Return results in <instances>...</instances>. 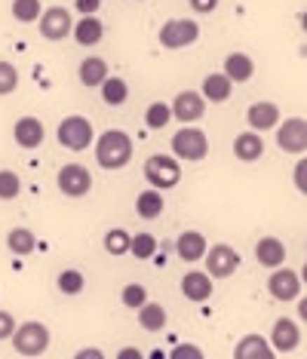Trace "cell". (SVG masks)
<instances>
[{
    "label": "cell",
    "mask_w": 307,
    "mask_h": 359,
    "mask_svg": "<svg viewBox=\"0 0 307 359\" xmlns=\"http://www.w3.org/2000/svg\"><path fill=\"white\" fill-rule=\"evenodd\" d=\"M59 191L64 194V197L77 200V197H86V194L93 191V175L86 166H80V163H68V166L59 169Z\"/></svg>",
    "instance_id": "obj_7"
},
{
    "label": "cell",
    "mask_w": 307,
    "mask_h": 359,
    "mask_svg": "<svg viewBox=\"0 0 307 359\" xmlns=\"http://www.w3.org/2000/svg\"><path fill=\"white\" fill-rule=\"evenodd\" d=\"M264 154V138L258 133H240L233 138V157L243 163H255Z\"/></svg>",
    "instance_id": "obj_21"
},
{
    "label": "cell",
    "mask_w": 307,
    "mask_h": 359,
    "mask_svg": "<svg viewBox=\"0 0 307 359\" xmlns=\"http://www.w3.org/2000/svg\"><path fill=\"white\" fill-rule=\"evenodd\" d=\"M268 292L277 301H295L301 295V276L295 271H289V267H277L268 280Z\"/></svg>",
    "instance_id": "obj_12"
},
{
    "label": "cell",
    "mask_w": 307,
    "mask_h": 359,
    "mask_svg": "<svg viewBox=\"0 0 307 359\" xmlns=\"http://www.w3.org/2000/svg\"><path fill=\"white\" fill-rule=\"evenodd\" d=\"M215 6H218V0H191V10L193 13H215Z\"/></svg>",
    "instance_id": "obj_41"
},
{
    "label": "cell",
    "mask_w": 307,
    "mask_h": 359,
    "mask_svg": "<svg viewBox=\"0 0 307 359\" xmlns=\"http://www.w3.org/2000/svg\"><path fill=\"white\" fill-rule=\"evenodd\" d=\"M298 276H301V285H307V264L301 267V273H298Z\"/></svg>",
    "instance_id": "obj_46"
},
{
    "label": "cell",
    "mask_w": 307,
    "mask_h": 359,
    "mask_svg": "<svg viewBox=\"0 0 307 359\" xmlns=\"http://www.w3.org/2000/svg\"><path fill=\"white\" fill-rule=\"evenodd\" d=\"M233 359H277V350L271 347V341L264 334H246L233 347Z\"/></svg>",
    "instance_id": "obj_16"
},
{
    "label": "cell",
    "mask_w": 307,
    "mask_h": 359,
    "mask_svg": "<svg viewBox=\"0 0 307 359\" xmlns=\"http://www.w3.org/2000/svg\"><path fill=\"white\" fill-rule=\"evenodd\" d=\"M197 40H200V25L191 19H169L160 28V43L166 50H184V46L197 43Z\"/></svg>",
    "instance_id": "obj_6"
},
{
    "label": "cell",
    "mask_w": 307,
    "mask_h": 359,
    "mask_svg": "<svg viewBox=\"0 0 307 359\" xmlns=\"http://www.w3.org/2000/svg\"><path fill=\"white\" fill-rule=\"evenodd\" d=\"M292 182H295V187H298V191H301V194H304V197H307V157H301V160H298V163H295V172H292Z\"/></svg>",
    "instance_id": "obj_38"
},
{
    "label": "cell",
    "mask_w": 307,
    "mask_h": 359,
    "mask_svg": "<svg viewBox=\"0 0 307 359\" xmlns=\"http://www.w3.org/2000/svg\"><path fill=\"white\" fill-rule=\"evenodd\" d=\"M172 154L182 160H191V163H200L206 160L209 154V138L203 129H193V126H184L172 135Z\"/></svg>",
    "instance_id": "obj_4"
},
{
    "label": "cell",
    "mask_w": 307,
    "mask_h": 359,
    "mask_svg": "<svg viewBox=\"0 0 307 359\" xmlns=\"http://www.w3.org/2000/svg\"><path fill=\"white\" fill-rule=\"evenodd\" d=\"M83 289H86V280L80 271H62L59 273V292H64V295H80Z\"/></svg>",
    "instance_id": "obj_34"
},
{
    "label": "cell",
    "mask_w": 307,
    "mask_h": 359,
    "mask_svg": "<svg viewBox=\"0 0 307 359\" xmlns=\"http://www.w3.org/2000/svg\"><path fill=\"white\" fill-rule=\"evenodd\" d=\"M132 160V138L120 129H108L95 138V163L108 172H117V169L129 166Z\"/></svg>",
    "instance_id": "obj_1"
},
{
    "label": "cell",
    "mask_w": 307,
    "mask_h": 359,
    "mask_svg": "<svg viewBox=\"0 0 307 359\" xmlns=\"http://www.w3.org/2000/svg\"><path fill=\"white\" fill-rule=\"evenodd\" d=\"M74 31V19L64 6H50L43 15H40V34L46 40H64Z\"/></svg>",
    "instance_id": "obj_11"
},
{
    "label": "cell",
    "mask_w": 307,
    "mask_h": 359,
    "mask_svg": "<svg viewBox=\"0 0 307 359\" xmlns=\"http://www.w3.org/2000/svg\"><path fill=\"white\" fill-rule=\"evenodd\" d=\"M15 332V320L13 313H6V310H0V341H10Z\"/></svg>",
    "instance_id": "obj_39"
},
{
    "label": "cell",
    "mask_w": 307,
    "mask_h": 359,
    "mask_svg": "<svg viewBox=\"0 0 307 359\" xmlns=\"http://www.w3.org/2000/svg\"><path fill=\"white\" fill-rule=\"evenodd\" d=\"M169 359H206V356L197 344H179L172 353H169Z\"/></svg>",
    "instance_id": "obj_37"
},
{
    "label": "cell",
    "mask_w": 307,
    "mask_h": 359,
    "mask_svg": "<svg viewBox=\"0 0 307 359\" xmlns=\"http://www.w3.org/2000/svg\"><path fill=\"white\" fill-rule=\"evenodd\" d=\"M74 40L80 46H95L99 40L104 37V25H102V19L99 15H83L80 22H74Z\"/></svg>",
    "instance_id": "obj_23"
},
{
    "label": "cell",
    "mask_w": 307,
    "mask_h": 359,
    "mask_svg": "<svg viewBox=\"0 0 307 359\" xmlns=\"http://www.w3.org/2000/svg\"><path fill=\"white\" fill-rule=\"evenodd\" d=\"M255 258L261 267L277 271V267H282V261H286V246H282V240H277V236H261L255 246Z\"/></svg>",
    "instance_id": "obj_18"
},
{
    "label": "cell",
    "mask_w": 307,
    "mask_h": 359,
    "mask_svg": "<svg viewBox=\"0 0 307 359\" xmlns=\"http://www.w3.org/2000/svg\"><path fill=\"white\" fill-rule=\"evenodd\" d=\"M246 120L255 133H268V129L280 126V108L273 102H255L252 108L246 111Z\"/></svg>",
    "instance_id": "obj_17"
},
{
    "label": "cell",
    "mask_w": 307,
    "mask_h": 359,
    "mask_svg": "<svg viewBox=\"0 0 307 359\" xmlns=\"http://www.w3.org/2000/svg\"><path fill=\"white\" fill-rule=\"evenodd\" d=\"M203 258H206V273L212 276V280H224V276H231L240 267L237 249L228 246V243H215L212 249H206Z\"/></svg>",
    "instance_id": "obj_9"
},
{
    "label": "cell",
    "mask_w": 307,
    "mask_h": 359,
    "mask_svg": "<svg viewBox=\"0 0 307 359\" xmlns=\"http://www.w3.org/2000/svg\"><path fill=\"white\" fill-rule=\"evenodd\" d=\"M298 344H301V329H298V323H292L289 316H280L271 329V347L277 350V353H292Z\"/></svg>",
    "instance_id": "obj_13"
},
{
    "label": "cell",
    "mask_w": 307,
    "mask_h": 359,
    "mask_svg": "<svg viewBox=\"0 0 307 359\" xmlns=\"http://www.w3.org/2000/svg\"><path fill=\"white\" fill-rule=\"evenodd\" d=\"M224 77L231 80V83H249V80L255 77V62L249 59L246 53H231L228 59H224Z\"/></svg>",
    "instance_id": "obj_19"
},
{
    "label": "cell",
    "mask_w": 307,
    "mask_h": 359,
    "mask_svg": "<svg viewBox=\"0 0 307 359\" xmlns=\"http://www.w3.org/2000/svg\"><path fill=\"white\" fill-rule=\"evenodd\" d=\"M102 99H104V104H111V108H120V104H126V99H129L126 80L108 77V80L102 83Z\"/></svg>",
    "instance_id": "obj_28"
},
{
    "label": "cell",
    "mask_w": 307,
    "mask_h": 359,
    "mask_svg": "<svg viewBox=\"0 0 307 359\" xmlns=\"http://www.w3.org/2000/svg\"><path fill=\"white\" fill-rule=\"evenodd\" d=\"M22 194V178L13 169H0V200H15Z\"/></svg>",
    "instance_id": "obj_33"
},
{
    "label": "cell",
    "mask_w": 307,
    "mask_h": 359,
    "mask_svg": "<svg viewBox=\"0 0 307 359\" xmlns=\"http://www.w3.org/2000/svg\"><path fill=\"white\" fill-rule=\"evenodd\" d=\"M77 77H80V83H83V86H102L104 80L111 77L108 62L99 59V55H90V59H83V62H80Z\"/></svg>",
    "instance_id": "obj_22"
},
{
    "label": "cell",
    "mask_w": 307,
    "mask_h": 359,
    "mask_svg": "<svg viewBox=\"0 0 307 359\" xmlns=\"http://www.w3.org/2000/svg\"><path fill=\"white\" fill-rule=\"evenodd\" d=\"M15 86H19V71H15V65L0 59V95H10Z\"/></svg>",
    "instance_id": "obj_35"
},
{
    "label": "cell",
    "mask_w": 307,
    "mask_h": 359,
    "mask_svg": "<svg viewBox=\"0 0 307 359\" xmlns=\"http://www.w3.org/2000/svg\"><path fill=\"white\" fill-rule=\"evenodd\" d=\"M117 359H144V356H142L139 347H123V350L117 353Z\"/></svg>",
    "instance_id": "obj_43"
},
{
    "label": "cell",
    "mask_w": 307,
    "mask_h": 359,
    "mask_svg": "<svg viewBox=\"0 0 307 359\" xmlns=\"http://www.w3.org/2000/svg\"><path fill=\"white\" fill-rule=\"evenodd\" d=\"M169 108H172L175 120H182L184 126H191V123H197V120L206 114V99L200 93H193V89H184V93L175 95Z\"/></svg>",
    "instance_id": "obj_10"
},
{
    "label": "cell",
    "mask_w": 307,
    "mask_h": 359,
    "mask_svg": "<svg viewBox=\"0 0 307 359\" xmlns=\"http://www.w3.org/2000/svg\"><path fill=\"white\" fill-rule=\"evenodd\" d=\"M13 135H15V144H19V148L34 151V148L43 144L46 129H43V123H40L37 117H19L15 120V126H13Z\"/></svg>",
    "instance_id": "obj_14"
},
{
    "label": "cell",
    "mask_w": 307,
    "mask_h": 359,
    "mask_svg": "<svg viewBox=\"0 0 307 359\" xmlns=\"http://www.w3.org/2000/svg\"><path fill=\"white\" fill-rule=\"evenodd\" d=\"M6 246H10L13 255H31L37 246V240L28 227H13V231L6 233Z\"/></svg>",
    "instance_id": "obj_27"
},
{
    "label": "cell",
    "mask_w": 307,
    "mask_h": 359,
    "mask_svg": "<svg viewBox=\"0 0 307 359\" xmlns=\"http://www.w3.org/2000/svg\"><path fill=\"white\" fill-rule=\"evenodd\" d=\"M206 249H209V243H206V236L200 233V231H184L179 240H175V252H179V258L182 261H200L206 255Z\"/></svg>",
    "instance_id": "obj_20"
},
{
    "label": "cell",
    "mask_w": 307,
    "mask_h": 359,
    "mask_svg": "<svg viewBox=\"0 0 307 359\" xmlns=\"http://www.w3.org/2000/svg\"><path fill=\"white\" fill-rule=\"evenodd\" d=\"M172 120V108L166 102H154L144 111V126L148 129H166V123Z\"/></svg>",
    "instance_id": "obj_30"
},
{
    "label": "cell",
    "mask_w": 307,
    "mask_h": 359,
    "mask_svg": "<svg viewBox=\"0 0 307 359\" xmlns=\"http://www.w3.org/2000/svg\"><path fill=\"white\" fill-rule=\"evenodd\" d=\"M99 6H102V0H74V10L80 15H95L99 13Z\"/></svg>",
    "instance_id": "obj_40"
},
{
    "label": "cell",
    "mask_w": 307,
    "mask_h": 359,
    "mask_svg": "<svg viewBox=\"0 0 307 359\" xmlns=\"http://www.w3.org/2000/svg\"><path fill=\"white\" fill-rule=\"evenodd\" d=\"M212 276H209L206 271H191L182 276V295L193 301V304H200V301H209L212 298Z\"/></svg>",
    "instance_id": "obj_15"
},
{
    "label": "cell",
    "mask_w": 307,
    "mask_h": 359,
    "mask_svg": "<svg viewBox=\"0 0 307 359\" xmlns=\"http://www.w3.org/2000/svg\"><path fill=\"white\" fill-rule=\"evenodd\" d=\"M139 325H142L144 332H160V329H166V307L144 301V304L139 307Z\"/></svg>",
    "instance_id": "obj_26"
},
{
    "label": "cell",
    "mask_w": 307,
    "mask_h": 359,
    "mask_svg": "<svg viewBox=\"0 0 307 359\" xmlns=\"http://www.w3.org/2000/svg\"><path fill=\"white\" fill-rule=\"evenodd\" d=\"M277 144L282 154H307V120L289 117L277 126Z\"/></svg>",
    "instance_id": "obj_8"
},
{
    "label": "cell",
    "mask_w": 307,
    "mask_h": 359,
    "mask_svg": "<svg viewBox=\"0 0 307 359\" xmlns=\"http://www.w3.org/2000/svg\"><path fill=\"white\" fill-rule=\"evenodd\" d=\"M154 252H157V240L151 233H135L132 243H129V255H135L139 261L154 258Z\"/></svg>",
    "instance_id": "obj_31"
},
{
    "label": "cell",
    "mask_w": 307,
    "mask_h": 359,
    "mask_svg": "<svg viewBox=\"0 0 307 359\" xmlns=\"http://www.w3.org/2000/svg\"><path fill=\"white\" fill-rule=\"evenodd\" d=\"M144 178L151 182L154 191H172V187L182 182V166L175 157L151 154V157L144 160Z\"/></svg>",
    "instance_id": "obj_2"
},
{
    "label": "cell",
    "mask_w": 307,
    "mask_h": 359,
    "mask_svg": "<svg viewBox=\"0 0 307 359\" xmlns=\"http://www.w3.org/2000/svg\"><path fill=\"white\" fill-rule=\"evenodd\" d=\"M298 22H301V31H304V34H307V10L301 13V19H298Z\"/></svg>",
    "instance_id": "obj_45"
},
{
    "label": "cell",
    "mask_w": 307,
    "mask_h": 359,
    "mask_svg": "<svg viewBox=\"0 0 307 359\" xmlns=\"http://www.w3.org/2000/svg\"><path fill=\"white\" fill-rule=\"evenodd\" d=\"M129 243H132V236H129L123 227H114V231L104 233V252L108 255H129Z\"/></svg>",
    "instance_id": "obj_29"
},
{
    "label": "cell",
    "mask_w": 307,
    "mask_h": 359,
    "mask_svg": "<svg viewBox=\"0 0 307 359\" xmlns=\"http://www.w3.org/2000/svg\"><path fill=\"white\" fill-rule=\"evenodd\" d=\"M74 359H108V356H104L99 347H83V350H80V353H77Z\"/></svg>",
    "instance_id": "obj_42"
},
{
    "label": "cell",
    "mask_w": 307,
    "mask_h": 359,
    "mask_svg": "<svg viewBox=\"0 0 307 359\" xmlns=\"http://www.w3.org/2000/svg\"><path fill=\"white\" fill-rule=\"evenodd\" d=\"M163 206H166V200H163V191H142L139 197H135V212H139V218H144V222H154V218H160L163 215Z\"/></svg>",
    "instance_id": "obj_24"
},
{
    "label": "cell",
    "mask_w": 307,
    "mask_h": 359,
    "mask_svg": "<svg viewBox=\"0 0 307 359\" xmlns=\"http://www.w3.org/2000/svg\"><path fill=\"white\" fill-rule=\"evenodd\" d=\"M10 341H13L15 353H22V356H40L46 347H50V329H46L43 323H37V320H28V323L15 325V332H13Z\"/></svg>",
    "instance_id": "obj_3"
},
{
    "label": "cell",
    "mask_w": 307,
    "mask_h": 359,
    "mask_svg": "<svg viewBox=\"0 0 307 359\" xmlns=\"http://www.w3.org/2000/svg\"><path fill=\"white\" fill-rule=\"evenodd\" d=\"M298 316H301V323H307V298L298 301Z\"/></svg>",
    "instance_id": "obj_44"
},
{
    "label": "cell",
    "mask_w": 307,
    "mask_h": 359,
    "mask_svg": "<svg viewBox=\"0 0 307 359\" xmlns=\"http://www.w3.org/2000/svg\"><path fill=\"white\" fill-rule=\"evenodd\" d=\"M93 123L80 114H71L59 123V144L68 151H86L93 144Z\"/></svg>",
    "instance_id": "obj_5"
},
{
    "label": "cell",
    "mask_w": 307,
    "mask_h": 359,
    "mask_svg": "<svg viewBox=\"0 0 307 359\" xmlns=\"http://www.w3.org/2000/svg\"><path fill=\"white\" fill-rule=\"evenodd\" d=\"M13 15L19 22H40L43 6H40V0H13Z\"/></svg>",
    "instance_id": "obj_32"
},
{
    "label": "cell",
    "mask_w": 307,
    "mask_h": 359,
    "mask_svg": "<svg viewBox=\"0 0 307 359\" xmlns=\"http://www.w3.org/2000/svg\"><path fill=\"white\" fill-rule=\"evenodd\" d=\"M120 298H123V304H126V307L139 310L144 301H148V292H144V285H142V283H129V285H123Z\"/></svg>",
    "instance_id": "obj_36"
},
{
    "label": "cell",
    "mask_w": 307,
    "mask_h": 359,
    "mask_svg": "<svg viewBox=\"0 0 307 359\" xmlns=\"http://www.w3.org/2000/svg\"><path fill=\"white\" fill-rule=\"evenodd\" d=\"M203 95L206 102H215V104H221V102H228L231 95H233V83L224 74H209L203 80Z\"/></svg>",
    "instance_id": "obj_25"
}]
</instances>
